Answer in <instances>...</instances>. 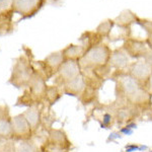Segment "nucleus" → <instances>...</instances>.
Listing matches in <instances>:
<instances>
[{"mask_svg":"<svg viewBox=\"0 0 152 152\" xmlns=\"http://www.w3.org/2000/svg\"><path fill=\"white\" fill-rule=\"evenodd\" d=\"M146 43H147V46H148V48L150 49V50H152V33L149 34V35H147Z\"/></svg>","mask_w":152,"mask_h":152,"instance_id":"obj_29","label":"nucleus"},{"mask_svg":"<svg viewBox=\"0 0 152 152\" xmlns=\"http://www.w3.org/2000/svg\"><path fill=\"white\" fill-rule=\"evenodd\" d=\"M109 64L115 70H127L131 63H130V57L127 55L124 49L118 48L112 51Z\"/></svg>","mask_w":152,"mask_h":152,"instance_id":"obj_13","label":"nucleus"},{"mask_svg":"<svg viewBox=\"0 0 152 152\" xmlns=\"http://www.w3.org/2000/svg\"><path fill=\"white\" fill-rule=\"evenodd\" d=\"M99 88L91 86V85H88L86 83V87H85L83 94L78 97V99L80 100L82 104L87 105L91 104L95 102L99 99Z\"/></svg>","mask_w":152,"mask_h":152,"instance_id":"obj_17","label":"nucleus"},{"mask_svg":"<svg viewBox=\"0 0 152 152\" xmlns=\"http://www.w3.org/2000/svg\"><path fill=\"white\" fill-rule=\"evenodd\" d=\"M148 90L150 92V94L152 95V72L150 75V78H149V82H148Z\"/></svg>","mask_w":152,"mask_h":152,"instance_id":"obj_32","label":"nucleus"},{"mask_svg":"<svg viewBox=\"0 0 152 152\" xmlns=\"http://www.w3.org/2000/svg\"><path fill=\"white\" fill-rule=\"evenodd\" d=\"M119 138H122V134L120 133V132H113V133H111V135H110V138L107 141H114L115 139H119Z\"/></svg>","mask_w":152,"mask_h":152,"instance_id":"obj_28","label":"nucleus"},{"mask_svg":"<svg viewBox=\"0 0 152 152\" xmlns=\"http://www.w3.org/2000/svg\"><path fill=\"white\" fill-rule=\"evenodd\" d=\"M29 94L31 95L36 102H42L45 100V94L47 90V84H46V78L41 73H34L31 81L28 83Z\"/></svg>","mask_w":152,"mask_h":152,"instance_id":"obj_10","label":"nucleus"},{"mask_svg":"<svg viewBox=\"0 0 152 152\" xmlns=\"http://www.w3.org/2000/svg\"><path fill=\"white\" fill-rule=\"evenodd\" d=\"M137 18L138 16L134 14L130 10H124L118 18H115V24L120 26H125V28H130L132 23H136Z\"/></svg>","mask_w":152,"mask_h":152,"instance_id":"obj_19","label":"nucleus"},{"mask_svg":"<svg viewBox=\"0 0 152 152\" xmlns=\"http://www.w3.org/2000/svg\"><path fill=\"white\" fill-rule=\"evenodd\" d=\"M12 140H28L33 136V129L31 128L23 114L11 117Z\"/></svg>","mask_w":152,"mask_h":152,"instance_id":"obj_7","label":"nucleus"},{"mask_svg":"<svg viewBox=\"0 0 152 152\" xmlns=\"http://www.w3.org/2000/svg\"><path fill=\"white\" fill-rule=\"evenodd\" d=\"M115 81L116 100L126 102L139 111L148 110L152 105V95L141 86L127 70H115L111 75Z\"/></svg>","mask_w":152,"mask_h":152,"instance_id":"obj_1","label":"nucleus"},{"mask_svg":"<svg viewBox=\"0 0 152 152\" xmlns=\"http://www.w3.org/2000/svg\"><path fill=\"white\" fill-rule=\"evenodd\" d=\"M61 96H62V91L60 90L58 85L47 87L46 94H45V100L50 105H53L54 104H56V102L61 99Z\"/></svg>","mask_w":152,"mask_h":152,"instance_id":"obj_22","label":"nucleus"},{"mask_svg":"<svg viewBox=\"0 0 152 152\" xmlns=\"http://www.w3.org/2000/svg\"><path fill=\"white\" fill-rule=\"evenodd\" d=\"M0 139L2 140H12L11 118L6 114L0 119Z\"/></svg>","mask_w":152,"mask_h":152,"instance_id":"obj_18","label":"nucleus"},{"mask_svg":"<svg viewBox=\"0 0 152 152\" xmlns=\"http://www.w3.org/2000/svg\"><path fill=\"white\" fill-rule=\"evenodd\" d=\"M35 71L31 68V65L26 59L20 58L15 63L12 70V74L10 77V83L14 86L20 88L24 86H28Z\"/></svg>","mask_w":152,"mask_h":152,"instance_id":"obj_3","label":"nucleus"},{"mask_svg":"<svg viewBox=\"0 0 152 152\" xmlns=\"http://www.w3.org/2000/svg\"><path fill=\"white\" fill-rule=\"evenodd\" d=\"M112 114L115 118V121L121 126L135 122V120L140 116L141 112L126 102H121L118 100H115V102L112 104Z\"/></svg>","mask_w":152,"mask_h":152,"instance_id":"obj_4","label":"nucleus"},{"mask_svg":"<svg viewBox=\"0 0 152 152\" xmlns=\"http://www.w3.org/2000/svg\"><path fill=\"white\" fill-rule=\"evenodd\" d=\"M115 26V21L111 19H107V20L102 21L99 24V26L95 29V33L99 35L100 38H110L113 29Z\"/></svg>","mask_w":152,"mask_h":152,"instance_id":"obj_21","label":"nucleus"},{"mask_svg":"<svg viewBox=\"0 0 152 152\" xmlns=\"http://www.w3.org/2000/svg\"><path fill=\"white\" fill-rule=\"evenodd\" d=\"M127 71L141 86L148 89V82L152 72V68L143 59H139L135 62H132L129 65Z\"/></svg>","mask_w":152,"mask_h":152,"instance_id":"obj_6","label":"nucleus"},{"mask_svg":"<svg viewBox=\"0 0 152 152\" xmlns=\"http://www.w3.org/2000/svg\"><path fill=\"white\" fill-rule=\"evenodd\" d=\"M122 48L124 49V51L130 58L136 59V60L143 58L149 49L148 46H147L146 40L135 39L131 38V37L124 41Z\"/></svg>","mask_w":152,"mask_h":152,"instance_id":"obj_8","label":"nucleus"},{"mask_svg":"<svg viewBox=\"0 0 152 152\" xmlns=\"http://www.w3.org/2000/svg\"><path fill=\"white\" fill-rule=\"evenodd\" d=\"M112 50L107 44L102 43L95 45L85 52L83 57L79 60L81 69L91 70L94 68L107 65L111 58Z\"/></svg>","mask_w":152,"mask_h":152,"instance_id":"obj_2","label":"nucleus"},{"mask_svg":"<svg viewBox=\"0 0 152 152\" xmlns=\"http://www.w3.org/2000/svg\"><path fill=\"white\" fill-rule=\"evenodd\" d=\"M42 152H70L69 150H65V149H61V148H57V147H54L49 145L47 143H44L43 145L41 146Z\"/></svg>","mask_w":152,"mask_h":152,"instance_id":"obj_25","label":"nucleus"},{"mask_svg":"<svg viewBox=\"0 0 152 152\" xmlns=\"http://www.w3.org/2000/svg\"><path fill=\"white\" fill-rule=\"evenodd\" d=\"M15 152H42L41 147L31 139L21 140L15 147Z\"/></svg>","mask_w":152,"mask_h":152,"instance_id":"obj_20","label":"nucleus"},{"mask_svg":"<svg viewBox=\"0 0 152 152\" xmlns=\"http://www.w3.org/2000/svg\"><path fill=\"white\" fill-rule=\"evenodd\" d=\"M136 128H137L136 122H132V123H129L122 127L119 132L122 135H131V134H133V130Z\"/></svg>","mask_w":152,"mask_h":152,"instance_id":"obj_24","label":"nucleus"},{"mask_svg":"<svg viewBox=\"0 0 152 152\" xmlns=\"http://www.w3.org/2000/svg\"><path fill=\"white\" fill-rule=\"evenodd\" d=\"M99 123H100V127L102 129H110L114 126L116 121H115V118L113 116L112 113L105 112L102 116V119L99 120Z\"/></svg>","mask_w":152,"mask_h":152,"instance_id":"obj_23","label":"nucleus"},{"mask_svg":"<svg viewBox=\"0 0 152 152\" xmlns=\"http://www.w3.org/2000/svg\"><path fill=\"white\" fill-rule=\"evenodd\" d=\"M6 114H8V112H7V107H1V105H0V119H1L2 117L5 116Z\"/></svg>","mask_w":152,"mask_h":152,"instance_id":"obj_30","label":"nucleus"},{"mask_svg":"<svg viewBox=\"0 0 152 152\" xmlns=\"http://www.w3.org/2000/svg\"><path fill=\"white\" fill-rule=\"evenodd\" d=\"M125 150L126 152H134L136 150H139V145L138 144H128V145L125 146Z\"/></svg>","mask_w":152,"mask_h":152,"instance_id":"obj_27","label":"nucleus"},{"mask_svg":"<svg viewBox=\"0 0 152 152\" xmlns=\"http://www.w3.org/2000/svg\"><path fill=\"white\" fill-rule=\"evenodd\" d=\"M64 61L65 58L63 56L62 51H58V52L50 54L43 62H41L44 70H45V78H49L53 75H56V73L58 72L59 68L61 67Z\"/></svg>","mask_w":152,"mask_h":152,"instance_id":"obj_11","label":"nucleus"},{"mask_svg":"<svg viewBox=\"0 0 152 152\" xmlns=\"http://www.w3.org/2000/svg\"><path fill=\"white\" fill-rule=\"evenodd\" d=\"M82 73L81 66L79 61L76 60H65L61 67L59 68L58 72L56 73V84L59 87L64 85L66 82L74 79L78 75Z\"/></svg>","mask_w":152,"mask_h":152,"instance_id":"obj_5","label":"nucleus"},{"mask_svg":"<svg viewBox=\"0 0 152 152\" xmlns=\"http://www.w3.org/2000/svg\"><path fill=\"white\" fill-rule=\"evenodd\" d=\"M62 92L64 94L70 95V96L79 97L83 94L85 87H86V78L83 73L75 77L74 79L66 82L64 85H62Z\"/></svg>","mask_w":152,"mask_h":152,"instance_id":"obj_12","label":"nucleus"},{"mask_svg":"<svg viewBox=\"0 0 152 152\" xmlns=\"http://www.w3.org/2000/svg\"><path fill=\"white\" fill-rule=\"evenodd\" d=\"M144 61L148 64L150 67L152 68V50H150V49H148V51L146 52V54L144 55V57L142 58Z\"/></svg>","mask_w":152,"mask_h":152,"instance_id":"obj_26","label":"nucleus"},{"mask_svg":"<svg viewBox=\"0 0 152 152\" xmlns=\"http://www.w3.org/2000/svg\"><path fill=\"white\" fill-rule=\"evenodd\" d=\"M42 5V0H12V7L21 14L35 13Z\"/></svg>","mask_w":152,"mask_h":152,"instance_id":"obj_14","label":"nucleus"},{"mask_svg":"<svg viewBox=\"0 0 152 152\" xmlns=\"http://www.w3.org/2000/svg\"><path fill=\"white\" fill-rule=\"evenodd\" d=\"M45 143L57 148L69 150L72 148V142L70 141L68 135L62 129L50 128L47 131V139Z\"/></svg>","mask_w":152,"mask_h":152,"instance_id":"obj_9","label":"nucleus"},{"mask_svg":"<svg viewBox=\"0 0 152 152\" xmlns=\"http://www.w3.org/2000/svg\"><path fill=\"white\" fill-rule=\"evenodd\" d=\"M86 52V49L82 45H69L64 50H62L65 60H76L79 61Z\"/></svg>","mask_w":152,"mask_h":152,"instance_id":"obj_16","label":"nucleus"},{"mask_svg":"<svg viewBox=\"0 0 152 152\" xmlns=\"http://www.w3.org/2000/svg\"><path fill=\"white\" fill-rule=\"evenodd\" d=\"M2 141H4V140H2V139H0V145H1V143H2Z\"/></svg>","mask_w":152,"mask_h":152,"instance_id":"obj_33","label":"nucleus"},{"mask_svg":"<svg viewBox=\"0 0 152 152\" xmlns=\"http://www.w3.org/2000/svg\"><path fill=\"white\" fill-rule=\"evenodd\" d=\"M8 0H0V10L3 8H5V6L8 4Z\"/></svg>","mask_w":152,"mask_h":152,"instance_id":"obj_31","label":"nucleus"},{"mask_svg":"<svg viewBox=\"0 0 152 152\" xmlns=\"http://www.w3.org/2000/svg\"><path fill=\"white\" fill-rule=\"evenodd\" d=\"M23 115L26 119V121H28V123L29 124V126H31V128L33 129L34 132H36L41 127L43 117H42L41 110L38 107L31 105L28 110H26V112H23Z\"/></svg>","mask_w":152,"mask_h":152,"instance_id":"obj_15","label":"nucleus"}]
</instances>
